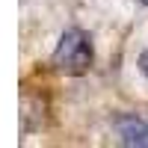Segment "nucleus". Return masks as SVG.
Wrapping results in <instances>:
<instances>
[{
  "mask_svg": "<svg viewBox=\"0 0 148 148\" xmlns=\"http://www.w3.org/2000/svg\"><path fill=\"white\" fill-rule=\"evenodd\" d=\"M142 3H148V0H142Z\"/></svg>",
  "mask_w": 148,
  "mask_h": 148,
  "instance_id": "obj_4",
  "label": "nucleus"
},
{
  "mask_svg": "<svg viewBox=\"0 0 148 148\" xmlns=\"http://www.w3.org/2000/svg\"><path fill=\"white\" fill-rule=\"evenodd\" d=\"M116 133L125 145H148V125L136 116H119L116 119Z\"/></svg>",
  "mask_w": 148,
  "mask_h": 148,
  "instance_id": "obj_2",
  "label": "nucleus"
},
{
  "mask_svg": "<svg viewBox=\"0 0 148 148\" xmlns=\"http://www.w3.org/2000/svg\"><path fill=\"white\" fill-rule=\"evenodd\" d=\"M139 68H142V74L148 77V51H145V53H142V59H139Z\"/></svg>",
  "mask_w": 148,
  "mask_h": 148,
  "instance_id": "obj_3",
  "label": "nucleus"
},
{
  "mask_svg": "<svg viewBox=\"0 0 148 148\" xmlns=\"http://www.w3.org/2000/svg\"><path fill=\"white\" fill-rule=\"evenodd\" d=\"M53 65L62 74H83L92 65V42L83 30L71 27L59 36V45L53 51Z\"/></svg>",
  "mask_w": 148,
  "mask_h": 148,
  "instance_id": "obj_1",
  "label": "nucleus"
}]
</instances>
